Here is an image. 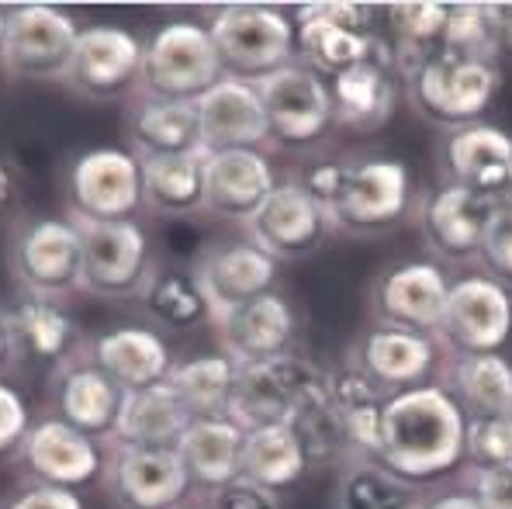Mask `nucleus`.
Segmentation results:
<instances>
[{
    "instance_id": "nucleus-1",
    "label": "nucleus",
    "mask_w": 512,
    "mask_h": 509,
    "mask_svg": "<svg viewBox=\"0 0 512 509\" xmlns=\"http://www.w3.org/2000/svg\"><path fill=\"white\" fill-rule=\"evenodd\" d=\"M464 426L468 419L440 385L405 388L381 406L374 461L423 489L464 461Z\"/></svg>"
},
{
    "instance_id": "nucleus-2",
    "label": "nucleus",
    "mask_w": 512,
    "mask_h": 509,
    "mask_svg": "<svg viewBox=\"0 0 512 509\" xmlns=\"http://www.w3.org/2000/svg\"><path fill=\"white\" fill-rule=\"evenodd\" d=\"M326 395L329 371L319 368L312 357L288 350V354L267 357V361L239 364L236 388H232V402L225 416L236 419L243 430L270 423L295 426Z\"/></svg>"
},
{
    "instance_id": "nucleus-3",
    "label": "nucleus",
    "mask_w": 512,
    "mask_h": 509,
    "mask_svg": "<svg viewBox=\"0 0 512 509\" xmlns=\"http://www.w3.org/2000/svg\"><path fill=\"white\" fill-rule=\"evenodd\" d=\"M7 264L21 295L66 302L84 291V239L70 215H25L7 236Z\"/></svg>"
},
{
    "instance_id": "nucleus-4",
    "label": "nucleus",
    "mask_w": 512,
    "mask_h": 509,
    "mask_svg": "<svg viewBox=\"0 0 512 509\" xmlns=\"http://www.w3.org/2000/svg\"><path fill=\"white\" fill-rule=\"evenodd\" d=\"M215 42L222 73L232 80L260 84L281 66L295 63V21L288 11L270 4H229L205 21Z\"/></svg>"
},
{
    "instance_id": "nucleus-5",
    "label": "nucleus",
    "mask_w": 512,
    "mask_h": 509,
    "mask_svg": "<svg viewBox=\"0 0 512 509\" xmlns=\"http://www.w3.org/2000/svg\"><path fill=\"white\" fill-rule=\"evenodd\" d=\"M402 84L419 118H426L443 132H454L481 122L488 104L499 94L502 80L492 59L440 52V56L426 59L419 70H412Z\"/></svg>"
},
{
    "instance_id": "nucleus-6",
    "label": "nucleus",
    "mask_w": 512,
    "mask_h": 509,
    "mask_svg": "<svg viewBox=\"0 0 512 509\" xmlns=\"http://www.w3.org/2000/svg\"><path fill=\"white\" fill-rule=\"evenodd\" d=\"M374 7L367 4H305L295 7L298 63L333 80L357 63H391L388 39L374 28ZM395 66V63H391Z\"/></svg>"
},
{
    "instance_id": "nucleus-7",
    "label": "nucleus",
    "mask_w": 512,
    "mask_h": 509,
    "mask_svg": "<svg viewBox=\"0 0 512 509\" xmlns=\"http://www.w3.org/2000/svg\"><path fill=\"white\" fill-rule=\"evenodd\" d=\"M412 208V177L402 160L367 156L340 163V181L326 205L333 229L350 236H381L395 229Z\"/></svg>"
},
{
    "instance_id": "nucleus-8",
    "label": "nucleus",
    "mask_w": 512,
    "mask_h": 509,
    "mask_svg": "<svg viewBox=\"0 0 512 509\" xmlns=\"http://www.w3.org/2000/svg\"><path fill=\"white\" fill-rule=\"evenodd\" d=\"M66 215L77 222L139 219L142 205V163L132 149L90 146L80 149L63 167Z\"/></svg>"
},
{
    "instance_id": "nucleus-9",
    "label": "nucleus",
    "mask_w": 512,
    "mask_h": 509,
    "mask_svg": "<svg viewBox=\"0 0 512 509\" xmlns=\"http://www.w3.org/2000/svg\"><path fill=\"white\" fill-rule=\"evenodd\" d=\"M80 32H84V25L63 7L14 4L4 14L0 66L14 80H35V84L66 80Z\"/></svg>"
},
{
    "instance_id": "nucleus-10",
    "label": "nucleus",
    "mask_w": 512,
    "mask_h": 509,
    "mask_svg": "<svg viewBox=\"0 0 512 509\" xmlns=\"http://www.w3.org/2000/svg\"><path fill=\"white\" fill-rule=\"evenodd\" d=\"M222 77V63L205 21H167L146 39L139 94L198 101Z\"/></svg>"
},
{
    "instance_id": "nucleus-11",
    "label": "nucleus",
    "mask_w": 512,
    "mask_h": 509,
    "mask_svg": "<svg viewBox=\"0 0 512 509\" xmlns=\"http://www.w3.org/2000/svg\"><path fill=\"white\" fill-rule=\"evenodd\" d=\"M267 115L270 142L281 149H308L329 136L336 125L333 94L329 80L308 70L305 63H288L277 73L263 77L256 84Z\"/></svg>"
},
{
    "instance_id": "nucleus-12",
    "label": "nucleus",
    "mask_w": 512,
    "mask_h": 509,
    "mask_svg": "<svg viewBox=\"0 0 512 509\" xmlns=\"http://www.w3.org/2000/svg\"><path fill=\"white\" fill-rule=\"evenodd\" d=\"M101 482L118 509H180L194 496L177 447H128L108 440Z\"/></svg>"
},
{
    "instance_id": "nucleus-13",
    "label": "nucleus",
    "mask_w": 512,
    "mask_h": 509,
    "mask_svg": "<svg viewBox=\"0 0 512 509\" xmlns=\"http://www.w3.org/2000/svg\"><path fill=\"white\" fill-rule=\"evenodd\" d=\"M512 336V295L488 274L450 281L433 340L447 354H502Z\"/></svg>"
},
{
    "instance_id": "nucleus-14",
    "label": "nucleus",
    "mask_w": 512,
    "mask_h": 509,
    "mask_svg": "<svg viewBox=\"0 0 512 509\" xmlns=\"http://www.w3.org/2000/svg\"><path fill=\"white\" fill-rule=\"evenodd\" d=\"M77 226L84 239V291L97 298H139L142 284L156 271L153 243L142 222L118 219Z\"/></svg>"
},
{
    "instance_id": "nucleus-15",
    "label": "nucleus",
    "mask_w": 512,
    "mask_h": 509,
    "mask_svg": "<svg viewBox=\"0 0 512 509\" xmlns=\"http://www.w3.org/2000/svg\"><path fill=\"white\" fill-rule=\"evenodd\" d=\"M329 229L333 222L326 208L305 191V184L277 181L267 201L246 222V243L263 250L274 264H288V260H305L319 253L329 239Z\"/></svg>"
},
{
    "instance_id": "nucleus-16",
    "label": "nucleus",
    "mask_w": 512,
    "mask_h": 509,
    "mask_svg": "<svg viewBox=\"0 0 512 509\" xmlns=\"http://www.w3.org/2000/svg\"><path fill=\"white\" fill-rule=\"evenodd\" d=\"M146 42L122 25H84L63 84L90 101L139 94Z\"/></svg>"
},
{
    "instance_id": "nucleus-17",
    "label": "nucleus",
    "mask_w": 512,
    "mask_h": 509,
    "mask_svg": "<svg viewBox=\"0 0 512 509\" xmlns=\"http://www.w3.org/2000/svg\"><path fill=\"white\" fill-rule=\"evenodd\" d=\"M447 291V271L436 260H405L378 274L371 284V312L378 326L436 336Z\"/></svg>"
},
{
    "instance_id": "nucleus-18",
    "label": "nucleus",
    "mask_w": 512,
    "mask_h": 509,
    "mask_svg": "<svg viewBox=\"0 0 512 509\" xmlns=\"http://www.w3.org/2000/svg\"><path fill=\"white\" fill-rule=\"evenodd\" d=\"M32 482L59 485V489L84 492L104 475V444L59 416H42L32 423L18 451Z\"/></svg>"
},
{
    "instance_id": "nucleus-19",
    "label": "nucleus",
    "mask_w": 512,
    "mask_h": 509,
    "mask_svg": "<svg viewBox=\"0 0 512 509\" xmlns=\"http://www.w3.org/2000/svg\"><path fill=\"white\" fill-rule=\"evenodd\" d=\"M346 364L364 374L388 399V395L405 392V388L429 385L436 364H440V343L426 333L374 326L353 343Z\"/></svg>"
},
{
    "instance_id": "nucleus-20",
    "label": "nucleus",
    "mask_w": 512,
    "mask_h": 509,
    "mask_svg": "<svg viewBox=\"0 0 512 509\" xmlns=\"http://www.w3.org/2000/svg\"><path fill=\"white\" fill-rule=\"evenodd\" d=\"M440 170L443 184L506 201L512 187V136L488 122L447 132L440 142Z\"/></svg>"
},
{
    "instance_id": "nucleus-21",
    "label": "nucleus",
    "mask_w": 512,
    "mask_h": 509,
    "mask_svg": "<svg viewBox=\"0 0 512 509\" xmlns=\"http://www.w3.org/2000/svg\"><path fill=\"white\" fill-rule=\"evenodd\" d=\"M277 267L263 250L253 243H218L208 246L194 264V281H198L201 295L208 302V316L222 319L225 312L239 309V305L253 302V298L274 291Z\"/></svg>"
},
{
    "instance_id": "nucleus-22",
    "label": "nucleus",
    "mask_w": 512,
    "mask_h": 509,
    "mask_svg": "<svg viewBox=\"0 0 512 509\" xmlns=\"http://www.w3.org/2000/svg\"><path fill=\"white\" fill-rule=\"evenodd\" d=\"M495 205L499 201L474 194L468 187L440 184L419 201V232L440 260L468 264V260H478L481 236H485Z\"/></svg>"
},
{
    "instance_id": "nucleus-23",
    "label": "nucleus",
    "mask_w": 512,
    "mask_h": 509,
    "mask_svg": "<svg viewBox=\"0 0 512 509\" xmlns=\"http://www.w3.org/2000/svg\"><path fill=\"white\" fill-rule=\"evenodd\" d=\"M212 326L218 336V354L229 357L236 368L288 354L298 336V316L281 291H267V295L225 312Z\"/></svg>"
},
{
    "instance_id": "nucleus-24",
    "label": "nucleus",
    "mask_w": 512,
    "mask_h": 509,
    "mask_svg": "<svg viewBox=\"0 0 512 509\" xmlns=\"http://www.w3.org/2000/svg\"><path fill=\"white\" fill-rule=\"evenodd\" d=\"M52 399H56V416L77 426L80 433L101 440V444H108L115 437L118 409H122L125 392L90 361L87 343L56 368Z\"/></svg>"
},
{
    "instance_id": "nucleus-25",
    "label": "nucleus",
    "mask_w": 512,
    "mask_h": 509,
    "mask_svg": "<svg viewBox=\"0 0 512 509\" xmlns=\"http://www.w3.org/2000/svg\"><path fill=\"white\" fill-rule=\"evenodd\" d=\"M198 108L201 153H222V149H263L270 142L267 115L256 84L222 77L212 91L194 101Z\"/></svg>"
},
{
    "instance_id": "nucleus-26",
    "label": "nucleus",
    "mask_w": 512,
    "mask_h": 509,
    "mask_svg": "<svg viewBox=\"0 0 512 509\" xmlns=\"http://www.w3.org/2000/svg\"><path fill=\"white\" fill-rule=\"evenodd\" d=\"M277 187V170L263 149L205 153V212L229 222H250Z\"/></svg>"
},
{
    "instance_id": "nucleus-27",
    "label": "nucleus",
    "mask_w": 512,
    "mask_h": 509,
    "mask_svg": "<svg viewBox=\"0 0 512 509\" xmlns=\"http://www.w3.org/2000/svg\"><path fill=\"white\" fill-rule=\"evenodd\" d=\"M87 354L122 392H139V388L160 385V381L170 378L173 364H177L167 336L160 329L135 323L90 336Z\"/></svg>"
},
{
    "instance_id": "nucleus-28",
    "label": "nucleus",
    "mask_w": 512,
    "mask_h": 509,
    "mask_svg": "<svg viewBox=\"0 0 512 509\" xmlns=\"http://www.w3.org/2000/svg\"><path fill=\"white\" fill-rule=\"evenodd\" d=\"M0 323L11 340V354H25L32 361L52 364V368H59L66 357H73L87 343L73 312L56 298L21 295L18 302L0 312Z\"/></svg>"
},
{
    "instance_id": "nucleus-29",
    "label": "nucleus",
    "mask_w": 512,
    "mask_h": 509,
    "mask_svg": "<svg viewBox=\"0 0 512 509\" xmlns=\"http://www.w3.org/2000/svg\"><path fill=\"white\" fill-rule=\"evenodd\" d=\"M243 426L229 416H198L177 440V454L191 475L194 492L212 496L239 478L243 454Z\"/></svg>"
},
{
    "instance_id": "nucleus-30",
    "label": "nucleus",
    "mask_w": 512,
    "mask_h": 509,
    "mask_svg": "<svg viewBox=\"0 0 512 509\" xmlns=\"http://www.w3.org/2000/svg\"><path fill=\"white\" fill-rule=\"evenodd\" d=\"M128 142L139 160L177 153H201L198 108L194 101H167V97L135 94L125 115Z\"/></svg>"
},
{
    "instance_id": "nucleus-31",
    "label": "nucleus",
    "mask_w": 512,
    "mask_h": 509,
    "mask_svg": "<svg viewBox=\"0 0 512 509\" xmlns=\"http://www.w3.org/2000/svg\"><path fill=\"white\" fill-rule=\"evenodd\" d=\"M440 388L464 419L512 413V364L502 354H450Z\"/></svg>"
},
{
    "instance_id": "nucleus-32",
    "label": "nucleus",
    "mask_w": 512,
    "mask_h": 509,
    "mask_svg": "<svg viewBox=\"0 0 512 509\" xmlns=\"http://www.w3.org/2000/svg\"><path fill=\"white\" fill-rule=\"evenodd\" d=\"M308 471H312V461H308L305 444L291 426L270 423L243 433V454H239V478L243 482L284 496Z\"/></svg>"
},
{
    "instance_id": "nucleus-33",
    "label": "nucleus",
    "mask_w": 512,
    "mask_h": 509,
    "mask_svg": "<svg viewBox=\"0 0 512 509\" xmlns=\"http://www.w3.org/2000/svg\"><path fill=\"white\" fill-rule=\"evenodd\" d=\"M329 94H333L336 125L371 132L388 122L391 111H395V101H398L395 66L378 63V59L357 63L329 80Z\"/></svg>"
},
{
    "instance_id": "nucleus-34",
    "label": "nucleus",
    "mask_w": 512,
    "mask_h": 509,
    "mask_svg": "<svg viewBox=\"0 0 512 509\" xmlns=\"http://www.w3.org/2000/svg\"><path fill=\"white\" fill-rule=\"evenodd\" d=\"M191 419V409L180 402V395L160 381L139 392H125L111 440L128 447H177Z\"/></svg>"
},
{
    "instance_id": "nucleus-35",
    "label": "nucleus",
    "mask_w": 512,
    "mask_h": 509,
    "mask_svg": "<svg viewBox=\"0 0 512 509\" xmlns=\"http://www.w3.org/2000/svg\"><path fill=\"white\" fill-rule=\"evenodd\" d=\"M142 163V205L160 215L205 212V153L153 156Z\"/></svg>"
},
{
    "instance_id": "nucleus-36",
    "label": "nucleus",
    "mask_w": 512,
    "mask_h": 509,
    "mask_svg": "<svg viewBox=\"0 0 512 509\" xmlns=\"http://www.w3.org/2000/svg\"><path fill=\"white\" fill-rule=\"evenodd\" d=\"M329 402L340 419L346 461L350 458H374L381 437V406L384 395L360 371L343 361L340 371H329Z\"/></svg>"
},
{
    "instance_id": "nucleus-37",
    "label": "nucleus",
    "mask_w": 512,
    "mask_h": 509,
    "mask_svg": "<svg viewBox=\"0 0 512 509\" xmlns=\"http://www.w3.org/2000/svg\"><path fill=\"white\" fill-rule=\"evenodd\" d=\"M447 11L450 4H388V28H391V63L395 77L405 80L426 59L440 56L447 39Z\"/></svg>"
},
{
    "instance_id": "nucleus-38",
    "label": "nucleus",
    "mask_w": 512,
    "mask_h": 509,
    "mask_svg": "<svg viewBox=\"0 0 512 509\" xmlns=\"http://www.w3.org/2000/svg\"><path fill=\"white\" fill-rule=\"evenodd\" d=\"M426 492L398 478L374 458H350L340 464L333 485V509H419Z\"/></svg>"
},
{
    "instance_id": "nucleus-39",
    "label": "nucleus",
    "mask_w": 512,
    "mask_h": 509,
    "mask_svg": "<svg viewBox=\"0 0 512 509\" xmlns=\"http://www.w3.org/2000/svg\"><path fill=\"white\" fill-rule=\"evenodd\" d=\"M142 312L153 319L156 326L170 329V333H187L198 323H212L208 316V302L201 295L198 281L191 271H177V267H156L149 281L139 291Z\"/></svg>"
},
{
    "instance_id": "nucleus-40",
    "label": "nucleus",
    "mask_w": 512,
    "mask_h": 509,
    "mask_svg": "<svg viewBox=\"0 0 512 509\" xmlns=\"http://www.w3.org/2000/svg\"><path fill=\"white\" fill-rule=\"evenodd\" d=\"M236 364L225 354H198L177 361L167 378V385L180 395L191 416H225L236 388Z\"/></svg>"
},
{
    "instance_id": "nucleus-41",
    "label": "nucleus",
    "mask_w": 512,
    "mask_h": 509,
    "mask_svg": "<svg viewBox=\"0 0 512 509\" xmlns=\"http://www.w3.org/2000/svg\"><path fill=\"white\" fill-rule=\"evenodd\" d=\"M464 461L471 471L512 464V416H481L464 426Z\"/></svg>"
},
{
    "instance_id": "nucleus-42",
    "label": "nucleus",
    "mask_w": 512,
    "mask_h": 509,
    "mask_svg": "<svg viewBox=\"0 0 512 509\" xmlns=\"http://www.w3.org/2000/svg\"><path fill=\"white\" fill-rule=\"evenodd\" d=\"M478 264L492 281L512 288V198L499 201L495 212L488 215L485 236L478 246Z\"/></svg>"
},
{
    "instance_id": "nucleus-43",
    "label": "nucleus",
    "mask_w": 512,
    "mask_h": 509,
    "mask_svg": "<svg viewBox=\"0 0 512 509\" xmlns=\"http://www.w3.org/2000/svg\"><path fill=\"white\" fill-rule=\"evenodd\" d=\"M32 409H28L25 395L0 378V461L18 458L21 444H25L28 430H32Z\"/></svg>"
},
{
    "instance_id": "nucleus-44",
    "label": "nucleus",
    "mask_w": 512,
    "mask_h": 509,
    "mask_svg": "<svg viewBox=\"0 0 512 509\" xmlns=\"http://www.w3.org/2000/svg\"><path fill=\"white\" fill-rule=\"evenodd\" d=\"M4 509H87L84 496L73 489H59V485L28 482L11 496Z\"/></svg>"
},
{
    "instance_id": "nucleus-45",
    "label": "nucleus",
    "mask_w": 512,
    "mask_h": 509,
    "mask_svg": "<svg viewBox=\"0 0 512 509\" xmlns=\"http://www.w3.org/2000/svg\"><path fill=\"white\" fill-rule=\"evenodd\" d=\"M471 496L481 509H512V464L471 471Z\"/></svg>"
},
{
    "instance_id": "nucleus-46",
    "label": "nucleus",
    "mask_w": 512,
    "mask_h": 509,
    "mask_svg": "<svg viewBox=\"0 0 512 509\" xmlns=\"http://www.w3.org/2000/svg\"><path fill=\"white\" fill-rule=\"evenodd\" d=\"M205 509H284V506H281V496L236 478V482H229L225 489L212 492Z\"/></svg>"
},
{
    "instance_id": "nucleus-47",
    "label": "nucleus",
    "mask_w": 512,
    "mask_h": 509,
    "mask_svg": "<svg viewBox=\"0 0 512 509\" xmlns=\"http://www.w3.org/2000/svg\"><path fill=\"white\" fill-rule=\"evenodd\" d=\"M485 7V28H488V42H492L495 56L512 59V0L502 4H481Z\"/></svg>"
},
{
    "instance_id": "nucleus-48",
    "label": "nucleus",
    "mask_w": 512,
    "mask_h": 509,
    "mask_svg": "<svg viewBox=\"0 0 512 509\" xmlns=\"http://www.w3.org/2000/svg\"><path fill=\"white\" fill-rule=\"evenodd\" d=\"M21 205V174L11 160L0 156V222L11 219Z\"/></svg>"
},
{
    "instance_id": "nucleus-49",
    "label": "nucleus",
    "mask_w": 512,
    "mask_h": 509,
    "mask_svg": "<svg viewBox=\"0 0 512 509\" xmlns=\"http://www.w3.org/2000/svg\"><path fill=\"white\" fill-rule=\"evenodd\" d=\"M419 509H481V503L471 496V489H440L423 496Z\"/></svg>"
},
{
    "instance_id": "nucleus-50",
    "label": "nucleus",
    "mask_w": 512,
    "mask_h": 509,
    "mask_svg": "<svg viewBox=\"0 0 512 509\" xmlns=\"http://www.w3.org/2000/svg\"><path fill=\"white\" fill-rule=\"evenodd\" d=\"M11 340H7V333H4V323H0V371L7 368V361H11Z\"/></svg>"
},
{
    "instance_id": "nucleus-51",
    "label": "nucleus",
    "mask_w": 512,
    "mask_h": 509,
    "mask_svg": "<svg viewBox=\"0 0 512 509\" xmlns=\"http://www.w3.org/2000/svg\"><path fill=\"white\" fill-rule=\"evenodd\" d=\"M4 14H7V7H0V39H4Z\"/></svg>"
},
{
    "instance_id": "nucleus-52",
    "label": "nucleus",
    "mask_w": 512,
    "mask_h": 509,
    "mask_svg": "<svg viewBox=\"0 0 512 509\" xmlns=\"http://www.w3.org/2000/svg\"><path fill=\"white\" fill-rule=\"evenodd\" d=\"M180 509H194V506H180Z\"/></svg>"
},
{
    "instance_id": "nucleus-53",
    "label": "nucleus",
    "mask_w": 512,
    "mask_h": 509,
    "mask_svg": "<svg viewBox=\"0 0 512 509\" xmlns=\"http://www.w3.org/2000/svg\"><path fill=\"white\" fill-rule=\"evenodd\" d=\"M509 198H512V187H509Z\"/></svg>"
},
{
    "instance_id": "nucleus-54",
    "label": "nucleus",
    "mask_w": 512,
    "mask_h": 509,
    "mask_svg": "<svg viewBox=\"0 0 512 509\" xmlns=\"http://www.w3.org/2000/svg\"><path fill=\"white\" fill-rule=\"evenodd\" d=\"M509 416H512V413H509Z\"/></svg>"
}]
</instances>
